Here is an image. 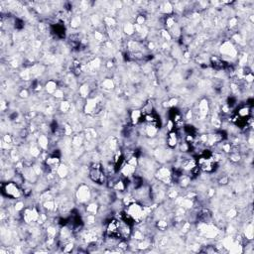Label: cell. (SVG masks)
Listing matches in <instances>:
<instances>
[{
    "label": "cell",
    "instance_id": "1",
    "mask_svg": "<svg viewBox=\"0 0 254 254\" xmlns=\"http://www.w3.org/2000/svg\"><path fill=\"white\" fill-rule=\"evenodd\" d=\"M89 176L90 180L97 185H102L106 182V175L100 163H93L89 167Z\"/></svg>",
    "mask_w": 254,
    "mask_h": 254
},
{
    "label": "cell",
    "instance_id": "2",
    "mask_svg": "<svg viewBox=\"0 0 254 254\" xmlns=\"http://www.w3.org/2000/svg\"><path fill=\"white\" fill-rule=\"evenodd\" d=\"M1 190L3 196L12 198V200H17V198L22 196L21 189L19 188V185L16 182L3 183L1 186Z\"/></svg>",
    "mask_w": 254,
    "mask_h": 254
},
{
    "label": "cell",
    "instance_id": "3",
    "mask_svg": "<svg viewBox=\"0 0 254 254\" xmlns=\"http://www.w3.org/2000/svg\"><path fill=\"white\" fill-rule=\"evenodd\" d=\"M198 166L200 167V169L201 172L212 174L214 171L217 169V162L214 160V158L212 156L210 157H198L197 160Z\"/></svg>",
    "mask_w": 254,
    "mask_h": 254
},
{
    "label": "cell",
    "instance_id": "4",
    "mask_svg": "<svg viewBox=\"0 0 254 254\" xmlns=\"http://www.w3.org/2000/svg\"><path fill=\"white\" fill-rule=\"evenodd\" d=\"M156 178L163 184H170L172 182V172L166 167H161L157 171Z\"/></svg>",
    "mask_w": 254,
    "mask_h": 254
},
{
    "label": "cell",
    "instance_id": "5",
    "mask_svg": "<svg viewBox=\"0 0 254 254\" xmlns=\"http://www.w3.org/2000/svg\"><path fill=\"white\" fill-rule=\"evenodd\" d=\"M90 198V190L86 185H81L77 192V198L79 202H85Z\"/></svg>",
    "mask_w": 254,
    "mask_h": 254
},
{
    "label": "cell",
    "instance_id": "6",
    "mask_svg": "<svg viewBox=\"0 0 254 254\" xmlns=\"http://www.w3.org/2000/svg\"><path fill=\"white\" fill-rule=\"evenodd\" d=\"M220 53L228 57H234L236 55V50L230 42H224L220 47Z\"/></svg>",
    "mask_w": 254,
    "mask_h": 254
},
{
    "label": "cell",
    "instance_id": "7",
    "mask_svg": "<svg viewBox=\"0 0 254 254\" xmlns=\"http://www.w3.org/2000/svg\"><path fill=\"white\" fill-rule=\"evenodd\" d=\"M179 142V136H178V132L176 130H173V131H170L167 135V138H166V143L167 145H168L170 148H175V147L177 146Z\"/></svg>",
    "mask_w": 254,
    "mask_h": 254
},
{
    "label": "cell",
    "instance_id": "8",
    "mask_svg": "<svg viewBox=\"0 0 254 254\" xmlns=\"http://www.w3.org/2000/svg\"><path fill=\"white\" fill-rule=\"evenodd\" d=\"M209 62H210L212 67L216 71L224 70L226 67V64L222 61L220 57H217V56H212L210 59H209Z\"/></svg>",
    "mask_w": 254,
    "mask_h": 254
},
{
    "label": "cell",
    "instance_id": "9",
    "mask_svg": "<svg viewBox=\"0 0 254 254\" xmlns=\"http://www.w3.org/2000/svg\"><path fill=\"white\" fill-rule=\"evenodd\" d=\"M135 170H136V167L133 166V165H131L129 164L128 162H125V164L123 165V167L121 168L120 170V173L124 176L125 178L127 179H129L133 176V175L135 174Z\"/></svg>",
    "mask_w": 254,
    "mask_h": 254
},
{
    "label": "cell",
    "instance_id": "10",
    "mask_svg": "<svg viewBox=\"0 0 254 254\" xmlns=\"http://www.w3.org/2000/svg\"><path fill=\"white\" fill-rule=\"evenodd\" d=\"M97 100L95 98H89L85 104V111L86 113H93L97 108Z\"/></svg>",
    "mask_w": 254,
    "mask_h": 254
},
{
    "label": "cell",
    "instance_id": "11",
    "mask_svg": "<svg viewBox=\"0 0 254 254\" xmlns=\"http://www.w3.org/2000/svg\"><path fill=\"white\" fill-rule=\"evenodd\" d=\"M250 113H251V108H250L248 105H242L237 109L236 115L240 118L248 119L250 116Z\"/></svg>",
    "mask_w": 254,
    "mask_h": 254
},
{
    "label": "cell",
    "instance_id": "12",
    "mask_svg": "<svg viewBox=\"0 0 254 254\" xmlns=\"http://www.w3.org/2000/svg\"><path fill=\"white\" fill-rule=\"evenodd\" d=\"M143 113H142V111L141 110H133L132 112H131L130 114V119H131V121H132L133 124H137V123H139L141 121V119L143 118Z\"/></svg>",
    "mask_w": 254,
    "mask_h": 254
},
{
    "label": "cell",
    "instance_id": "13",
    "mask_svg": "<svg viewBox=\"0 0 254 254\" xmlns=\"http://www.w3.org/2000/svg\"><path fill=\"white\" fill-rule=\"evenodd\" d=\"M157 133H158V127H156L155 125H152V124H148V125L146 126V128H145V134H146L148 137L153 138V137L156 136Z\"/></svg>",
    "mask_w": 254,
    "mask_h": 254
},
{
    "label": "cell",
    "instance_id": "14",
    "mask_svg": "<svg viewBox=\"0 0 254 254\" xmlns=\"http://www.w3.org/2000/svg\"><path fill=\"white\" fill-rule=\"evenodd\" d=\"M69 174V169H67V167L64 164H60V166L58 167L57 169V175L60 178H65L67 177V175Z\"/></svg>",
    "mask_w": 254,
    "mask_h": 254
},
{
    "label": "cell",
    "instance_id": "15",
    "mask_svg": "<svg viewBox=\"0 0 254 254\" xmlns=\"http://www.w3.org/2000/svg\"><path fill=\"white\" fill-rule=\"evenodd\" d=\"M58 89V87H57V83H56V82L54 81H49L47 82V85H46V90H47V93H56V90Z\"/></svg>",
    "mask_w": 254,
    "mask_h": 254
},
{
    "label": "cell",
    "instance_id": "16",
    "mask_svg": "<svg viewBox=\"0 0 254 254\" xmlns=\"http://www.w3.org/2000/svg\"><path fill=\"white\" fill-rule=\"evenodd\" d=\"M38 142H39L40 148H42V149H47L48 148L49 140H48L47 136H45V135H41V136H40L39 139H38Z\"/></svg>",
    "mask_w": 254,
    "mask_h": 254
},
{
    "label": "cell",
    "instance_id": "17",
    "mask_svg": "<svg viewBox=\"0 0 254 254\" xmlns=\"http://www.w3.org/2000/svg\"><path fill=\"white\" fill-rule=\"evenodd\" d=\"M97 209H98V206L96 204H89V205L86 206V213L87 214H91V216H95L97 212Z\"/></svg>",
    "mask_w": 254,
    "mask_h": 254
},
{
    "label": "cell",
    "instance_id": "18",
    "mask_svg": "<svg viewBox=\"0 0 254 254\" xmlns=\"http://www.w3.org/2000/svg\"><path fill=\"white\" fill-rule=\"evenodd\" d=\"M89 85H87V83H85V85H82L81 87H79V93H81V96L82 97H87L89 94Z\"/></svg>",
    "mask_w": 254,
    "mask_h": 254
},
{
    "label": "cell",
    "instance_id": "19",
    "mask_svg": "<svg viewBox=\"0 0 254 254\" xmlns=\"http://www.w3.org/2000/svg\"><path fill=\"white\" fill-rule=\"evenodd\" d=\"M245 237H246V239H247V240H252V238H253V226H252L251 223H250L247 226V227H246Z\"/></svg>",
    "mask_w": 254,
    "mask_h": 254
},
{
    "label": "cell",
    "instance_id": "20",
    "mask_svg": "<svg viewBox=\"0 0 254 254\" xmlns=\"http://www.w3.org/2000/svg\"><path fill=\"white\" fill-rule=\"evenodd\" d=\"M102 87L103 89H113L114 87V82L112 79H110V78H106L102 82Z\"/></svg>",
    "mask_w": 254,
    "mask_h": 254
},
{
    "label": "cell",
    "instance_id": "21",
    "mask_svg": "<svg viewBox=\"0 0 254 254\" xmlns=\"http://www.w3.org/2000/svg\"><path fill=\"white\" fill-rule=\"evenodd\" d=\"M124 32L127 35H133L135 33V25L134 24H127L124 27Z\"/></svg>",
    "mask_w": 254,
    "mask_h": 254
},
{
    "label": "cell",
    "instance_id": "22",
    "mask_svg": "<svg viewBox=\"0 0 254 254\" xmlns=\"http://www.w3.org/2000/svg\"><path fill=\"white\" fill-rule=\"evenodd\" d=\"M82 138L79 136V135L74 136L73 139V145L74 147H79V146H82Z\"/></svg>",
    "mask_w": 254,
    "mask_h": 254
},
{
    "label": "cell",
    "instance_id": "23",
    "mask_svg": "<svg viewBox=\"0 0 254 254\" xmlns=\"http://www.w3.org/2000/svg\"><path fill=\"white\" fill-rule=\"evenodd\" d=\"M157 227L159 229H161V230H165L167 228V226H168V222H167L166 220H158L157 221Z\"/></svg>",
    "mask_w": 254,
    "mask_h": 254
},
{
    "label": "cell",
    "instance_id": "24",
    "mask_svg": "<svg viewBox=\"0 0 254 254\" xmlns=\"http://www.w3.org/2000/svg\"><path fill=\"white\" fill-rule=\"evenodd\" d=\"M133 237H134V239L140 241L142 239H144V234H143V232L140 231V230H136V231L133 233Z\"/></svg>",
    "mask_w": 254,
    "mask_h": 254
},
{
    "label": "cell",
    "instance_id": "25",
    "mask_svg": "<svg viewBox=\"0 0 254 254\" xmlns=\"http://www.w3.org/2000/svg\"><path fill=\"white\" fill-rule=\"evenodd\" d=\"M70 108H71V105L67 101L61 102V110L63 111V112H67V111L70 110Z\"/></svg>",
    "mask_w": 254,
    "mask_h": 254
},
{
    "label": "cell",
    "instance_id": "26",
    "mask_svg": "<svg viewBox=\"0 0 254 254\" xmlns=\"http://www.w3.org/2000/svg\"><path fill=\"white\" fill-rule=\"evenodd\" d=\"M161 34L163 36V38H165L167 41H170L171 39H172V36H171V34L169 33V31H167V30H163L161 32Z\"/></svg>",
    "mask_w": 254,
    "mask_h": 254
},
{
    "label": "cell",
    "instance_id": "27",
    "mask_svg": "<svg viewBox=\"0 0 254 254\" xmlns=\"http://www.w3.org/2000/svg\"><path fill=\"white\" fill-rule=\"evenodd\" d=\"M15 209L17 212H21V210L24 209V202L23 201H17L15 205Z\"/></svg>",
    "mask_w": 254,
    "mask_h": 254
},
{
    "label": "cell",
    "instance_id": "28",
    "mask_svg": "<svg viewBox=\"0 0 254 254\" xmlns=\"http://www.w3.org/2000/svg\"><path fill=\"white\" fill-rule=\"evenodd\" d=\"M74 248V244L71 242H69L66 246H64V251L65 252H71Z\"/></svg>",
    "mask_w": 254,
    "mask_h": 254
},
{
    "label": "cell",
    "instance_id": "29",
    "mask_svg": "<svg viewBox=\"0 0 254 254\" xmlns=\"http://www.w3.org/2000/svg\"><path fill=\"white\" fill-rule=\"evenodd\" d=\"M54 96L55 97H57V98H62L64 97V91L62 89H57L56 90V93H54Z\"/></svg>",
    "mask_w": 254,
    "mask_h": 254
},
{
    "label": "cell",
    "instance_id": "30",
    "mask_svg": "<svg viewBox=\"0 0 254 254\" xmlns=\"http://www.w3.org/2000/svg\"><path fill=\"white\" fill-rule=\"evenodd\" d=\"M105 23L109 26H113L115 24V20L113 18H111V17H106L105 18Z\"/></svg>",
    "mask_w": 254,
    "mask_h": 254
},
{
    "label": "cell",
    "instance_id": "31",
    "mask_svg": "<svg viewBox=\"0 0 254 254\" xmlns=\"http://www.w3.org/2000/svg\"><path fill=\"white\" fill-rule=\"evenodd\" d=\"M227 216L229 217H234V216H236V210L235 209H230L229 212H227Z\"/></svg>",
    "mask_w": 254,
    "mask_h": 254
},
{
    "label": "cell",
    "instance_id": "32",
    "mask_svg": "<svg viewBox=\"0 0 254 254\" xmlns=\"http://www.w3.org/2000/svg\"><path fill=\"white\" fill-rule=\"evenodd\" d=\"M236 23H237V20H236V18H232V19H230V21H229V26H230V27L235 26V25H236Z\"/></svg>",
    "mask_w": 254,
    "mask_h": 254
},
{
    "label": "cell",
    "instance_id": "33",
    "mask_svg": "<svg viewBox=\"0 0 254 254\" xmlns=\"http://www.w3.org/2000/svg\"><path fill=\"white\" fill-rule=\"evenodd\" d=\"M20 96L26 98V97L28 96V91H27V89H23V90L21 91V93H20Z\"/></svg>",
    "mask_w": 254,
    "mask_h": 254
},
{
    "label": "cell",
    "instance_id": "34",
    "mask_svg": "<svg viewBox=\"0 0 254 254\" xmlns=\"http://www.w3.org/2000/svg\"><path fill=\"white\" fill-rule=\"evenodd\" d=\"M227 182H228V178L227 177H225V178H222L220 180V183L221 185H225V184H227Z\"/></svg>",
    "mask_w": 254,
    "mask_h": 254
}]
</instances>
